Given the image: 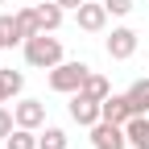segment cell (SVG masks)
Segmentation results:
<instances>
[{"label": "cell", "mask_w": 149, "mask_h": 149, "mask_svg": "<svg viewBox=\"0 0 149 149\" xmlns=\"http://www.w3.org/2000/svg\"><path fill=\"white\" fill-rule=\"evenodd\" d=\"M25 62L37 66V70L58 66V62H62V42H58L54 33H33L29 42H25Z\"/></svg>", "instance_id": "cell-1"}, {"label": "cell", "mask_w": 149, "mask_h": 149, "mask_svg": "<svg viewBox=\"0 0 149 149\" xmlns=\"http://www.w3.org/2000/svg\"><path fill=\"white\" fill-rule=\"evenodd\" d=\"M87 74H91L87 62H58V66H50V91H58V95H74V91L87 83Z\"/></svg>", "instance_id": "cell-2"}, {"label": "cell", "mask_w": 149, "mask_h": 149, "mask_svg": "<svg viewBox=\"0 0 149 149\" xmlns=\"http://www.w3.org/2000/svg\"><path fill=\"white\" fill-rule=\"evenodd\" d=\"M66 112H70V120L79 124V128H91V124H100V120H104V112H100V100L83 95V91H74V95H70Z\"/></svg>", "instance_id": "cell-3"}, {"label": "cell", "mask_w": 149, "mask_h": 149, "mask_svg": "<svg viewBox=\"0 0 149 149\" xmlns=\"http://www.w3.org/2000/svg\"><path fill=\"white\" fill-rule=\"evenodd\" d=\"M91 145L95 149H128V133H124V124L100 120V124H91Z\"/></svg>", "instance_id": "cell-4"}, {"label": "cell", "mask_w": 149, "mask_h": 149, "mask_svg": "<svg viewBox=\"0 0 149 149\" xmlns=\"http://www.w3.org/2000/svg\"><path fill=\"white\" fill-rule=\"evenodd\" d=\"M133 54H137V29H128V25L112 29V37H108V58H112V62H128Z\"/></svg>", "instance_id": "cell-5"}, {"label": "cell", "mask_w": 149, "mask_h": 149, "mask_svg": "<svg viewBox=\"0 0 149 149\" xmlns=\"http://www.w3.org/2000/svg\"><path fill=\"white\" fill-rule=\"evenodd\" d=\"M13 116H17V128H42L46 124V104L42 100H17Z\"/></svg>", "instance_id": "cell-6"}, {"label": "cell", "mask_w": 149, "mask_h": 149, "mask_svg": "<svg viewBox=\"0 0 149 149\" xmlns=\"http://www.w3.org/2000/svg\"><path fill=\"white\" fill-rule=\"evenodd\" d=\"M108 17H112V13H108L104 4H79V8H74V21H79L83 33H104Z\"/></svg>", "instance_id": "cell-7"}, {"label": "cell", "mask_w": 149, "mask_h": 149, "mask_svg": "<svg viewBox=\"0 0 149 149\" xmlns=\"http://www.w3.org/2000/svg\"><path fill=\"white\" fill-rule=\"evenodd\" d=\"M100 112H104V120H112V124H128V120L137 116L133 104H128V95H108L100 104Z\"/></svg>", "instance_id": "cell-8"}, {"label": "cell", "mask_w": 149, "mask_h": 149, "mask_svg": "<svg viewBox=\"0 0 149 149\" xmlns=\"http://www.w3.org/2000/svg\"><path fill=\"white\" fill-rule=\"evenodd\" d=\"M33 13H37V25H42V33H54V29H58L62 25V4H58V0H46V4H33Z\"/></svg>", "instance_id": "cell-9"}, {"label": "cell", "mask_w": 149, "mask_h": 149, "mask_svg": "<svg viewBox=\"0 0 149 149\" xmlns=\"http://www.w3.org/2000/svg\"><path fill=\"white\" fill-rule=\"evenodd\" d=\"M124 133H128V149H149V116H133Z\"/></svg>", "instance_id": "cell-10"}, {"label": "cell", "mask_w": 149, "mask_h": 149, "mask_svg": "<svg viewBox=\"0 0 149 149\" xmlns=\"http://www.w3.org/2000/svg\"><path fill=\"white\" fill-rule=\"evenodd\" d=\"M0 37H4V46H25V33L17 25V13H0Z\"/></svg>", "instance_id": "cell-11"}, {"label": "cell", "mask_w": 149, "mask_h": 149, "mask_svg": "<svg viewBox=\"0 0 149 149\" xmlns=\"http://www.w3.org/2000/svg\"><path fill=\"white\" fill-rule=\"evenodd\" d=\"M124 95H128V104H133L137 116H145V112H149V79H137L133 87L124 91Z\"/></svg>", "instance_id": "cell-12"}, {"label": "cell", "mask_w": 149, "mask_h": 149, "mask_svg": "<svg viewBox=\"0 0 149 149\" xmlns=\"http://www.w3.org/2000/svg\"><path fill=\"white\" fill-rule=\"evenodd\" d=\"M79 91H83V95H91V100H100V104H104V100L112 95V83L104 79V74H95V70H91V74H87V83H83Z\"/></svg>", "instance_id": "cell-13"}, {"label": "cell", "mask_w": 149, "mask_h": 149, "mask_svg": "<svg viewBox=\"0 0 149 149\" xmlns=\"http://www.w3.org/2000/svg\"><path fill=\"white\" fill-rule=\"evenodd\" d=\"M0 87H4V95L8 100H17L25 91V74L21 70H8V66H0Z\"/></svg>", "instance_id": "cell-14"}, {"label": "cell", "mask_w": 149, "mask_h": 149, "mask_svg": "<svg viewBox=\"0 0 149 149\" xmlns=\"http://www.w3.org/2000/svg\"><path fill=\"white\" fill-rule=\"evenodd\" d=\"M8 149H37V128H13L4 137Z\"/></svg>", "instance_id": "cell-15"}, {"label": "cell", "mask_w": 149, "mask_h": 149, "mask_svg": "<svg viewBox=\"0 0 149 149\" xmlns=\"http://www.w3.org/2000/svg\"><path fill=\"white\" fill-rule=\"evenodd\" d=\"M37 149H66V133L58 124H46V133H37Z\"/></svg>", "instance_id": "cell-16"}, {"label": "cell", "mask_w": 149, "mask_h": 149, "mask_svg": "<svg viewBox=\"0 0 149 149\" xmlns=\"http://www.w3.org/2000/svg\"><path fill=\"white\" fill-rule=\"evenodd\" d=\"M17 25H21L25 42H29L33 33H42V25H37V13H33V8H17Z\"/></svg>", "instance_id": "cell-17"}, {"label": "cell", "mask_w": 149, "mask_h": 149, "mask_svg": "<svg viewBox=\"0 0 149 149\" xmlns=\"http://www.w3.org/2000/svg\"><path fill=\"white\" fill-rule=\"evenodd\" d=\"M13 128H17V116H13V112H8L4 104H0V141H4V137L13 133Z\"/></svg>", "instance_id": "cell-18"}, {"label": "cell", "mask_w": 149, "mask_h": 149, "mask_svg": "<svg viewBox=\"0 0 149 149\" xmlns=\"http://www.w3.org/2000/svg\"><path fill=\"white\" fill-rule=\"evenodd\" d=\"M104 8L112 17H128V13H133V0H104Z\"/></svg>", "instance_id": "cell-19"}, {"label": "cell", "mask_w": 149, "mask_h": 149, "mask_svg": "<svg viewBox=\"0 0 149 149\" xmlns=\"http://www.w3.org/2000/svg\"><path fill=\"white\" fill-rule=\"evenodd\" d=\"M58 4H62L66 13H74V8H79V4H87V0H58Z\"/></svg>", "instance_id": "cell-20"}, {"label": "cell", "mask_w": 149, "mask_h": 149, "mask_svg": "<svg viewBox=\"0 0 149 149\" xmlns=\"http://www.w3.org/2000/svg\"><path fill=\"white\" fill-rule=\"evenodd\" d=\"M0 104H8V95H4V87H0Z\"/></svg>", "instance_id": "cell-21"}, {"label": "cell", "mask_w": 149, "mask_h": 149, "mask_svg": "<svg viewBox=\"0 0 149 149\" xmlns=\"http://www.w3.org/2000/svg\"><path fill=\"white\" fill-rule=\"evenodd\" d=\"M0 50H8V46H4V37H0Z\"/></svg>", "instance_id": "cell-22"}, {"label": "cell", "mask_w": 149, "mask_h": 149, "mask_svg": "<svg viewBox=\"0 0 149 149\" xmlns=\"http://www.w3.org/2000/svg\"><path fill=\"white\" fill-rule=\"evenodd\" d=\"M0 4H8V0H0Z\"/></svg>", "instance_id": "cell-23"}]
</instances>
